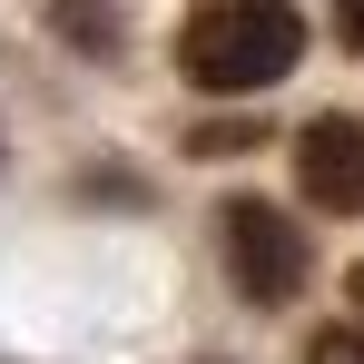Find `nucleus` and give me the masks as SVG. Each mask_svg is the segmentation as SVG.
Listing matches in <instances>:
<instances>
[{"mask_svg": "<svg viewBox=\"0 0 364 364\" xmlns=\"http://www.w3.org/2000/svg\"><path fill=\"white\" fill-rule=\"evenodd\" d=\"M246 138H256V128H237V119H207V128H197V148H207V158H227V148H246Z\"/></svg>", "mask_w": 364, "mask_h": 364, "instance_id": "6", "label": "nucleus"}, {"mask_svg": "<svg viewBox=\"0 0 364 364\" xmlns=\"http://www.w3.org/2000/svg\"><path fill=\"white\" fill-rule=\"evenodd\" d=\"M296 187L315 207H335V217H355L364 207V119H305L296 128Z\"/></svg>", "mask_w": 364, "mask_h": 364, "instance_id": "3", "label": "nucleus"}, {"mask_svg": "<svg viewBox=\"0 0 364 364\" xmlns=\"http://www.w3.org/2000/svg\"><path fill=\"white\" fill-rule=\"evenodd\" d=\"M355 305H364V266H355Z\"/></svg>", "mask_w": 364, "mask_h": 364, "instance_id": "8", "label": "nucleus"}, {"mask_svg": "<svg viewBox=\"0 0 364 364\" xmlns=\"http://www.w3.org/2000/svg\"><path fill=\"white\" fill-rule=\"evenodd\" d=\"M335 50H355V60H364V0H335Z\"/></svg>", "mask_w": 364, "mask_h": 364, "instance_id": "7", "label": "nucleus"}, {"mask_svg": "<svg viewBox=\"0 0 364 364\" xmlns=\"http://www.w3.org/2000/svg\"><path fill=\"white\" fill-rule=\"evenodd\" d=\"M217 246H227V276L246 305H296L305 296V227L266 197H227L217 207Z\"/></svg>", "mask_w": 364, "mask_h": 364, "instance_id": "2", "label": "nucleus"}, {"mask_svg": "<svg viewBox=\"0 0 364 364\" xmlns=\"http://www.w3.org/2000/svg\"><path fill=\"white\" fill-rule=\"evenodd\" d=\"M296 60H305V20L286 0H207V10L178 20V69L197 89H217V99L276 89Z\"/></svg>", "mask_w": 364, "mask_h": 364, "instance_id": "1", "label": "nucleus"}, {"mask_svg": "<svg viewBox=\"0 0 364 364\" xmlns=\"http://www.w3.org/2000/svg\"><path fill=\"white\" fill-rule=\"evenodd\" d=\"M50 30L79 60H119V0H50Z\"/></svg>", "mask_w": 364, "mask_h": 364, "instance_id": "4", "label": "nucleus"}, {"mask_svg": "<svg viewBox=\"0 0 364 364\" xmlns=\"http://www.w3.org/2000/svg\"><path fill=\"white\" fill-rule=\"evenodd\" d=\"M305 364H364V335H345V325H325V335L305 345Z\"/></svg>", "mask_w": 364, "mask_h": 364, "instance_id": "5", "label": "nucleus"}]
</instances>
